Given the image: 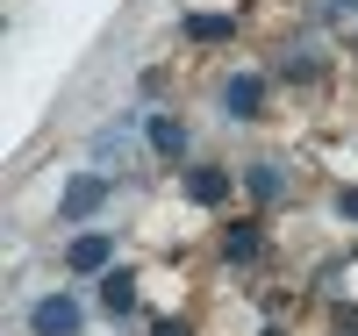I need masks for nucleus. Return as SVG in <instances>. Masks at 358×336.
I'll return each mask as SVG.
<instances>
[{"instance_id":"obj_3","label":"nucleus","mask_w":358,"mask_h":336,"mask_svg":"<svg viewBox=\"0 0 358 336\" xmlns=\"http://www.w3.org/2000/svg\"><path fill=\"white\" fill-rule=\"evenodd\" d=\"M187 193H194L201 207H222V200H229V172H215V165H201V172H187Z\"/></svg>"},{"instance_id":"obj_14","label":"nucleus","mask_w":358,"mask_h":336,"mask_svg":"<svg viewBox=\"0 0 358 336\" xmlns=\"http://www.w3.org/2000/svg\"><path fill=\"white\" fill-rule=\"evenodd\" d=\"M337 8H358V0H337Z\"/></svg>"},{"instance_id":"obj_1","label":"nucleus","mask_w":358,"mask_h":336,"mask_svg":"<svg viewBox=\"0 0 358 336\" xmlns=\"http://www.w3.org/2000/svg\"><path fill=\"white\" fill-rule=\"evenodd\" d=\"M101 200H108V172H79L72 187H65V200H57V207H65V222H86Z\"/></svg>"},{"instance_id":"obj_4","label":"nucleus","mask_w":358,"mask_h":336,"mask_svg":"<svg viewBox=\"0 0 358 336\" xmlns=\"http://www.w3.org/2000/svg\"><path fill=\"white\" fill-rule=\"evenodd\" d=\"M101 308H108V315H129V308H136V279H129L122 265H115L108 279H101Z\"/></svg>"},{"instance_id":"obj_10","label":"nucleus","mask_w":358,"mask_h":336,"mask_svg":"<svg viewBox=\"0 0 358 336\" xmlns=\"http://www.w3.org/2000/svg\"><path fill=\"white\" fill-rule=\"evenodd\" d=\"M280 187H287L280 165H251V193H258V200H280Z\"/></svg>"},{"instance_id":"obj_2","label":"nucleus","mask_w":358,"mask_h":336,"mask_svg":"<svg viewBox=\"0 0 358 336\" xmlns=\"http://www.w3.org/2000/svg\"><path fill=\"white\" fill-rule=\"evenodd\" d=\"M29 329H36V336H79V308H72L65 293H50V300L29 308Z\"/></svg>"},{"instance_id":"obj_13","label":"nucleus","mask_w":358,"mask_h":336,"mask_svg":"<svg viewBox=\"0 0 358 336\" xmlns=\"http://www.w3.org/2000/svg\"><path fill=\"white\" fill-rule=\"evenodd\" d=\"M151 336H187V322H172V315H165V322H158Z\"/></svg>"},{"instance_id":"obj_6","label":"nucleus","mask_w":358,"mask_h":336,"mask_svg":"<svg viewBox=\"0 0 358 336\" xmlns=\"http://www.w3.org/2000/svg\"><path fill=\"white\" fill-rule=\"evenodd\" d=\"M65 265H72V272H108V236H72Z\"/></svg>"},{"instance_id":"obj_8","label":"nucleus","mask_w":358,"mask_h":336,"mask_svg":"<svg viewBox=\"0 0 358 336\" xmlns=\"http://www.w3.org/2000/svg\"><path fill=\"white\" fill-rule=\"evenodd\" d=\"M151 150L158 158H179V150H187V129H179L172 115H151Z\"/></svg>"},{"instance_id":"obj_5","label":"nucleus","mask_w":358,"mask_h":336,"mask_svg":"<svg viewBox=\"0 0 358 336\" xmlns=\"http://www.w3.org/2000/svg\"><path fill=\"white\" fill-rule=\"evenodd\" d=\"M258 101H265V86H258V79H229V86H222V108H229L236 122H251Z\"/></svg>"},{"instance_id":"obj_7","label":"nucleus","mask_w":358,"mask_h":336,"mask_svg":"<svg viewBox=\"0 0 358 336\" xmlns=\"http://www.w3.org/2000/svg\"><path fill=\"white\" fill-rule=\"evenodd\" d=\"M222 258H229V265H251V258H258V222L222 229Z\"/></svg>"},{"instance_id":"obj_12","label":"nucleus","mask_w":358,"mask_h":336,"mask_svg":"<svg viewBox=\"0 0 358 336\" xmlns=\"http://www.w3.org/2000/svg\"><path fill=\"white\" fill-rule=\"evenodd\" d=\"M337 207H344V215L358 222V187H344V193H337Z\"/></svg>"},{"instance_id":"obj_9","label":"nucleus","mask_w":358,"mask_h":336,"mask_svg":"<svg viewBox=\"0 0 358 336\" xmlns=\"http://www.w3.org/2000/svg\"><path fill=\"white\" fill-rule=\"evenodd\" d=\"M187 36L194 43H222L229 36V15H187Z\"/></svg>"},{"instance_id":"obj_11","label":"nucleus","mask_w":358,"mask_h":336,"mask_svg":"<svg viewBox=\"0 0 358 336\" xmlns=\"http://www.w3.org/2000/svg\"><path fill=\"white\" fill-rule=\"evenodd\" d=\"M330 336H358V308H337L330 315Z\"/></svg>"}]
</instances>
